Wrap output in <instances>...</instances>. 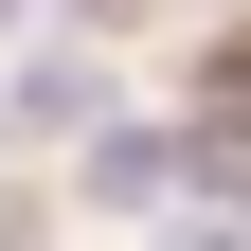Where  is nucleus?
Returning a JSON list of instances; mask_svg holds the SVG:
<instances>
[{
    "mask_svg": "<svg viewBox=\"0 0 251 251\" xmlns=\"http://www.w3.org/2000/svg\"><path fill=\"white\" fill-rule=\"evenodd\" d=\"M18 36H36V0H0V54H18Z\"/></svg>",
    "mask_w": 251,
    "mask_h": 251,
    "instance_id": "obj_4",
    "label": "nucleus"
},
{
    "mask_svg": "<svg viewBox=\"0 0 251 251\" xmlns=\"http://www.w3.org/2000/svg\"><path fill=\"white\" fill-rule=\"evenodd\" d=\"M18 126H108V72H90V54H36V72H18Z\"/></svg>",
    "mask_w": 251,
    "mask_h": 251,
    "instance_id": "obj_2",
    "label": "nucleus"
},
{
    "mask_svg": "<svg viewBox=\"0 0 251 251\" xmlns=\"http://www.w3.org/2000/svg\"><path fill=\"white\" fill-rule=\"evenodd\" d=\"M162 251H251V215H198V233H162Z\"/></svg>",
    "mask_w": 251,
    "mask_h": 251,
    "instance_id": "obj_3",
    "label": "nucleus"
},
{
    "mask_svg": "<svg viewBox=\"0 0 251 251\" xmlns=\"http://www.w3.org/2000/svg\"><path fill=\"white\" fill-rule=\"evenodd\" d=\"M179 179V144H144V126H108V144H90V215H144Z\"/></svg>",
    "mask_w": 251,
    "mask_h": 251,
    "instance_id": "obj_1",
    "label": "nucleus"
}]
</instances>
